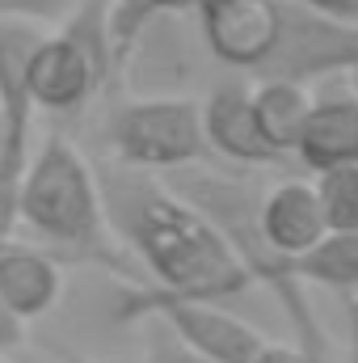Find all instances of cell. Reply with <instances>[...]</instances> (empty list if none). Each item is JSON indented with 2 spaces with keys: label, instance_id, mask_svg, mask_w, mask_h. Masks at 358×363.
I'll return each mask as SVG.
<instances>
[{
  "label": "cell",
  "instance_id": "ac0fdd59",
  "mask_svg": "<svg viewBox=\"0 0 358 363\" xmlns=\"http://www.w3.org/2000/svg\"><path fill=\"white\" fill-rule=\"evenodd\" d=\"M21 334H25V321L8 308V300L0 296V351H17L21 347Z\"/></svg>",
  "mask_w": 358,
  "mask_h": 363
},
{
  "label": "cell",
  "instance_id": "52a82bcc",
  "mask_svg": "<svg viewBox=\"0 0 358 363\" xmlns=\"http://www.w3.org/2000/svg\"><path fill=\"white\" fill-rule=\"evenodd\" d=\"M202 127H207V144L215 157L245 165V169H262L278 165L282 157L274 152L258 127V110H253V85L245 81H224L207 93L202 101Z\"/></svg>",
  "mask_w": 358,
  "mask_h": 363
},
{
  "label": "cell",
  "instance_id": "8992f818",
  "mask_svg": "<svg viewBox=\"0 0 358 363\" xmlns=\"http://www.w3.org/2000/svg\"><path fill=\"white\" fill-rule=\"evenodd\" d=\"M262 237H266L270 254L282 262V279H287L291 262H299V258L316 254L325 241H333L321 186L299 178L274 182L262 194Z\"/></svg>",
  "mask_w": 358,
  "mask_h": 363
},
{
  "label": "cell",
  "instance_id": "7c38bea8",
  "mask_svg": "<svg viewBox=\"0 0 358 363\" xmlns=\"http://www.w3.org/2000/svg\"><path fill=\"white\" fill-rule=\"evenodd\" d=\"M316 186H321V199H325L333 237H350V233H358V165L321 174Z\"/></svg>",
  "mask_w": 358,
  "mask_h": 363
},
{
  "label": "cell",
  "instance_id": "6da1fadb",
  "mask_svg": "<svg viewBox=\"0 0 358 363\" xmlns=\"http://www.w3.org/2000/svg\"><path fill=\"white\" fill-rule=\"evenodd\" d=\"M97 178L114 237L144 267L152 287L219 304L241 300L249 287H258L232 241L169 182L127 165L97 169Z\"/></svg>",
  "mask_w": 358,
  "mask_h": 363
},
{
  "label": "cell",
  "instance_id": "9a60e30c",
  "mask_svg": "<svg viewBox=\"0 0 358 363\" xmlns=\"http://www.w3.org/2000/svg\"><path fill=\"white\" fill-rule=\"evenodd\" d=\"M144 26H148V21H139V17H135V4H131V0H118V9H114V43H118V64H122V60L139 47Z\"/></svg>",
  "mask_w": 358,
  "mask_h": 363
},
{
  "label": "cell",
  "instance_id": "603a6c76",
  "mask_svg": "<svg viewBox=\"0 0 358 363\" xmlns=\"http://www.w3.org/2000/svg\"><path fill=\"white\" fill-rule=\"evenodd\" d=\"M0 363H17V359H8V351H0Z\"/></svg>",
  "mask_w": 358,
  "mask_h": 363
},
{
  "label": "cell",
  "instance_id": "5bb4252c",
  "mask_svg": "<svg viewBox=\"0 0 358 363\" xmlns=\"http://www.w3.org/2000/svg\"><path fill=\"white\" fill-rule=\"evenodd\" d=\"M144 363H215L207 355H198L194 347H185L178 334L161 321L148 317V351H144Z\"/></svg>",
  "mask_w": 358,
  "mask_h": 363
},
{
  "label": "cell",
  "instance_id": "44dd1931",
  "mask_svg": "<svg viewBox=\"0 0 358 363\" xmlns=\"http://www.w3.org/2000/svg\"><path fill=\"white\" fill-rule=\"evenodd\" d=\"M17 363H68V359H51V355H38V351H17Z\"/></svg>",
  "mask_w": 358,
  "mask_h": 363
},
{
  "label": "cell",
  "instance_id": "4fadbf2b",
  "mask_svg": "<svg viewBox=\"0 0 358 363\" xmlns=\"http://www.w3.org/2000/svg\"><path fill=\"white\" fill-rule=\"evenodd\" d=\"M76 0H0V21H30V26H64Z\"/></svg>",
  "mask_w": 358,
  "mask_h": 363
},
{
  "label": "cell",
  "instance_id": "8fae6325",
  "mask_svg": "<svg viewBox=\"0 0 358 363\" xmlns=\"http://www.w3.org/2000/svg\"><path fill=\"white\" fill-rule=\"evenodd\" d=\"M287 279H291V283H304V287H308V283H312V287H329V291H337V296L358 291V233L333 237V241H325L316 254L291 262V267H287Z\"/></svg>",
  "mask_w": 358,
  "mask_h": 363
},
{
  "label": "cell",
  "instance_id": "7402d4cb",
  "mask_svg": "<svg viewBox=\"0 0 358 363\" xmlns=\"http://www.w3.org/2000/svg\"><path fill=\"white\" fill-rule=\"evenodd\" d=\"M346 77H350V89L358 93V68H354V72H346Z\"/></svg>",
  "mask_w": 358,
  "mask_h": 363
},
{
  "label": "cell",
  "instance_id": "9c48e42d",
  "mask_svg": "<svg viewBox=\"0 0 358 363\" xmlns=\"http://www.w3.org/2000/svg\"><path fill=\"white\" fill-rule=\"evenodd\" d=\"M64 271L59 258L38 250V245H0V296L21 321H38L59 304Z\"/></svg>",
  "mask_w": 358,
  "mask_h": 363
},
{
  "label": "cell",
  "instance_id": "ffe728a7",
  "mask_svg": "<svg viewBox=\"0 0 358 363\" xmlns=\"http://www.w3.org/2000/svg\"><path fill=\"white\" fill-rule=\"evenodd\" d=\"M135 4V17L139 21H152L156 13H181V9H194V0H131Z\"/></svg>",
  "mask_w": 358,
  "mask_h": 363
},
{
  "label": "cell",
  "instance_id": "d6986e66",
  "mask_svg": "<svg viewBox=\"0 0 358 363\" xmlns=\"http://www.w3.org/2000/svg\"><path fill=\"white\" fill-rule=\"evenodd\" d=\"M295 4L329 13V17H342V21H358V0H295Z\"/></svg>",
  "mask_w": 358,
  "mask_h": 363
},
{
  "label": "cell",
  "instance_id": "5b68a950",
  "mask_svg": "<svg viewBox=\"0 0 358 363\" xmlns=\"http://www.w3.org/2000/svg\"><path fill=\"white\" fill-rule=\"evenodd\" d=\"M110 81V68L101 60H93L89 51L55 30V34H42L38 47L30 51V68H25V85L38 110H51V114H76L85 110L97 89Z\"/></svg>",
  "mask_w": 358,
  "mask_h": 363
},
{
  "label": "cell",
  "instance_id": "277c9868",
  "mask_svg": "<svg viewBox=\"0 0 358 363\" xmlns=\"http://www.w3.org/2000/svg\"><path fill=\"white\" fill-rule=\"evenodd\" d=\"M135 291L122 300V317H152L161 325H169L185 347H194L198 355L215 363H253L262 355L270 338L249 325L245 317H236L228 304L219 300H198V296H173V291H161L152 283H131Z\"/></svg>",
  "mask_w": 358,
  "mask_h": 363
},
{
  "label": "cell",
  "instance_id": "cb8c5ba5",
  "mask_svg": "<svg viewBox=\"0 0 358 363\" xmlns=\"http://www.w3.org/2000/svg\"><path fill=\"white\" fill-rule=\"evenodd\" d=\"M354 363H358V359H354Z\"/></svg>",
  "mask_w": 358,
  "mask_h": 363
},
{
  "label": "cell",
  "instance_id": "7a4b0ae2",
  "mask_svg": "<svg viewBox=\"0 0 358 363\" xmlns=\"http://www.w3.org/2000/svg\"><path fill=\"white\" fill-rule=\"evenodd\" d=\"M21 228H30L55 258L93 262L139 283L127 245L110 228L97 169L59 135H47L30 157L21 182Z\"/></svg>",
  "mask_w": 358,
  "mask_h": 363
},
{
  "label": "cell",
  "instance_id": "30bf717a",
  "mask_svg": "<svg viewBox=\"0 0 358 363\" xmlns=\"http://www.w3.org/2000/svg\"><path fill=\"white\" fill-rule=\"evenodd\" d=\"M312 97L304 81H258L253 85V110H258V127L266 135V144L287 157L299 148V135L308 127V114H312Z\"/></svg>",
  "mask_w": 358,
  "mask_h": 363
},
{
  "label": "cell",
  "instance_id": "2e32d148",
  "mask_svg": "<svg viewBox=\"0 0 358 363\" xmlns=\"http://www.w3.org/2000/svg\"><path fill=\"white\" fill-rule=\"evenodd\" d=\"M253 363H329L325 351H312L304 342H266Z\"/></svg>",
  "mask_w": 358,
  "mask_h": 363
},
{
  "label": "cell",
  "instance_id": "e0dca14e",
  "mask_svg": "<svg viewBox=\"0 0 358 363\" xmlns=\"http://www.w3.org/2000/svg\"><path fill=\"white\" fill-rule=\"evenodd\" d=\"M25 169H30V161H21V157L13 152V144H8V123H4V114H0V182L21 186V182H25Z\"/></svg>",
  "mask_w": 358,
  "mask_h": 363
},
{
  "label": "cell",
  "instance_id": "ba28073f",
  "mask_svg": "<svg viewBox=\"0 0 358 363\" xmlns=\"http://www.w3.org/2000/svg\"><path fill=\"white\" fill-rule=\"evenodd\" d=\"M295 161L316 178L333 174V169H346V165H358V93L354 89L329 85V89H321L312 97V114H308V127L299 135Z\"/></svg>",
  "mask_w": 358,
  "mask_h": 363
},
{
  "label": "cell",
  "instance_id": "3957f363",
  "mask_svg": "<svg viewBox=\"0 0 358 363\" xmlns=\"http://www.w3.org/2000/svg\"><path fill=\"white\" fill-rule=\"evenodd\" d=\"M105 144L127 169H144V174H178L211 157L202 106L169 93L131 97L114 106L105 118Z\"/></svg>",
  "mask_w": 358,
  "mask_h": 363
}]
</instances>
